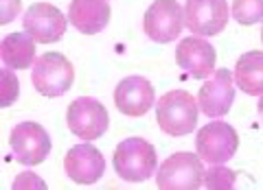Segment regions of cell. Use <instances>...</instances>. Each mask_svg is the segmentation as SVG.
Returning <instances> with one entry per match:
<instances>
[{"label": "cell", "instance_id": "10", "mask_svg": "<svg viewBox=\"0 0 263 190\" xmlns=\"http://www.w3.org/2000/svg\"><path fill=\"white\" fill-rule=\"evenodd\" d=\"M184 24L193 35H217L228 24L226 0H186Z\"/></svg>", "mask_w": 263, "mask_h": 190}, {"label": "cell", "instance_id": "12", "mask_svg": "<svg viewBox=\"0 0 263 190\" xmlns=\"http://www.w3.org/2000/svg\"><path fill=\"white\" fill-rule=\"evenodd\" d=\"M114 105L125 116H145L156 105V92L145 77H138V74L125 77L114 90Z\"/></svg>", "mask_w": 263, "mask_h": 190}, {"label": "cell", "instance_id": "7", "mask_svg": "<svg viewBox=\"0 0 263 190\" xmlns=\"http://www.w3.org/2000/svg\"><path fill=\"white\" fill-rule=\"evenodd\" d=\"M197 155L209 164H224L235 158L239 136L228 122H209L195 136Z\"/></svg>", "mask_w": 263, "mask_h": 190}, {"label": "cell", "instance_id": "23", "mask_svg": "<svg viewBox=\"0 0 263 190\" xmlns=\"http://www.w3.org/2000/svg\"><path fill=\"white\" fill-rule=\"evenodd\" d=\"M261 42H263V29H261Z\"/></svg>", "mask_w": 263, "mask_h": 190}, {"label": "cell", "instance_id": "21", "mask_svg": "<svg viewBox=\"0 0 263 190\" xmlns=\"http://www.w3.org/2000/svg\"><path fill=\"white\" fill-rule=\"evenodd\" d=\"M18 11H20V0H3V18H0V24H9Z\"/></svg>", "mask_w": 263, "mask_h": 190}, {"label": "cell", "instance_id": "18", "mask_svg": "<svg viewBox=\"0 0 263 190\" xmlns=\"http://www.w3.org/2000/svg\"><path fill=\"white\" fill-rule=\"evenodd\" d=\"M233 18L250 27L263 20V0H233Z\"/></svg>", "mask_w": 263, "mask_h": 190}, {"label": "cell", "instance_id": "6", "mask_svg": "<svg viewBox=\"0 0 263 190\" xmlns=\"http://www.w3.org/2000/svg\"><path fill=\"white\" fill-rule=\"evenodd\" d=\"M143 29L152 42L167 44L182 33L184 29V11L178 0H154L145 11Z\"/></svg>", "mask_w": 263, "mask_h": 190}, {"label": "cell", "instance_id": "9", "mask_svg": "<svg viewBox=\"0 0 263 190\" xmlns=\"http://www.w3.org/2000/svg\"><path fill=\"white\" fill-rule=\"evenodd\" d=\"M24 31L33 35L37 44H51L60 42L68 27V18H64V13L57 7L48 3H35L24 11Z\"/></svg>", "mask_w": 263, "mask_h": 190}, {"label": "cell", "instance_id": "4", "mask_svg": "<svg viewBox=\"0 0 263 190\" xmlns=\"http://www.w3.org/2000/svg\"><path fill=\"white\" fill-rule=\"evenodd\" d=\"M31 81L40 94L62 96L75 81V68L62 53H44L33 64Z\"/></svg>", "mask_w": 263, "mask_h": 190}, {"label": "cell", "instance_id": "11", "mask_svg": "<svg viewBox=\"0 0 263 190\" xmlns=\"http://www.w3.org/2000/svg\"><path fill=\"white\" fill-rule=\"evenodd\" d=\"M235 101V86H233V74L228 68H219L209 77V81L200 88L197 94V105L202 114L209 118L226 116L230 112V105Z\"/></svg>", "mask_w": 263, "mask_h": 190}, {"label": "cell", "instance_id": "22", "mask_svg": "<svg viewBox=\"0 0 263 190\" xmlns=\"http://www.w3.org/2000/svg\"><path fill=\"white\" fill-rule=\"evenodd\" d=\"M257 112H259V116L263 118V94H261V98H259V103H257Z\"/></svg>", "mask_w": 263, "mask_h": 190}, {"label": "cell", "instance_id": "3", "mask_svg": "<svg viewBox=\"0 0 263 190\" xmlns=\"http://www.w3.org/2000/svg\"><path fill=\"white\" fill-rule=\"evenodd\" d=\"M204 173L200 155L180 151L158 166L156 184L162 190H197L204 184Z\"/></svg>", "mask_w": 263, "mask_h": 190}, {"label": "cell", "instance_id": "15", "mask_svg": "<svg viewBox=\"0 0 263 190\" xmlns=\"http://www.w3.org/2000/svg\"><path fill=\"white\" fill-rule=\"evenodd\" d=\"M108 0H70L68 20L84 35H97L110 22Z\"/></svg>", "mask_w": 263, "mask_h": 190}, {"label": "cell", "instance_id": "8", "mask_svg": "<svg viewBox=\"0 0 263 190\" xmlns=\"http://www.w3.org/2000/svg\"><path fill=\"white\" fill-rule=\"evenodd\" d=\"M9 144H11V151L15 153L18 162L27 164V166L42 164L48 158L51 146H53L51 136L46 134V129L33 120L18 122V125L11 129Z\"/></svg>", "mask_w": 263, "mask_h": 190}, {"label": "cell", "instance_id": "1", "mask_svg": "<svg viewBox=\"0 0 263 190\" xmlns=\"http://www.w3.org/2000/svg\"><path fill=\"white\" fill-rule=\"evenodd\" d=\"M197 110H200V105H197L193 94L184 92V90H171L158 98L156 120L167 136H186L197 125Z\"/></svg>", "mask_w": 263, "mask_h": 190}, {"label": "cell", "instance_id": "14", "mask_svg": "<svg viewBox=\"0 0 263 190\" xmlns=\"http://www.w3.org/2000/svg\"><path fill=\"white\" fill-rule=\"evenodd\" d=\"M64 168L72 181L88 186V184H95V181L101 179V175L105 173V158H103V153L90 142L75 144L66 153Z\"/></svg>", "mask_w": 263, "mask_h": 190}, {"label": "cell", "instance_id": "16", "mask_svg": "<svg viewBox=\"0 0 263 190\" xmlns=\"http://www.w3.org/2000/svg\"><path fill=\"white\" fill-rule=\"evenodd\" d=\"M35 39L29 33H9L0 44V55L7 68L27 70L35 64Z\"/></svg>", "mask_w": 263, "mask_h": 190}, {"label": "cell", "instance_id": "17", "mask_svg": "<svg viewBox=\"0 0 263 190\" xmlns=\"http://www.w3.org/2000/svg\"><path fill=\"white\" fill-rule=\"evenodd\" d=\"M235 81L246 94H263V51L243 53L235 66Z\"/></svg>", "mask_w": 263, "mask_h": 190}, {"label": "cell", "instance_id": "19", "mask_svg": "<svg viewBox=\"0 0 263 190\" xmlns=\"http://www.w3.org/2000/svg\"><path fill=\"white\" fill-rule=\"evenodd\" d=\"M237 179V173L224 168L221 164H213V166L204 173V186L211 190H224V188H233Z\"/></svg>", "mask_w": 263, "mask_h": 190}, {"label": "cell", "instance_id": "5", "mask_svg": "<svg viewBox=\"0 0 263 190\" xmlns=\"http://www.w3.org/2000/svg\"><path fill=\"white\" fill-rule=\"evenodd\" d=\"M66 122H68V129L75 134L79 140H97L101 138L110 125V116L105 105H101L97 98L90 96H79L68 105V112H66Z\"/></svg>", "mask_w": 263, "mask_h": 190}, {"label": "cell", "instance_id": "13", "mask_svg": "<svg viewBox=\"0 0 263 190\" xmlns=\"http://www.w3.org/2000/svg\"><path fill=\"white\" fill-rule=\"evenodd\" d=\"M217 53L204 37H184L176 48V64L193 79H209L215 72Z\"/></svg>", "mask_w": 263, "mask_h": 190}, {"label": "cell", "instance_id": "20", "mask_svg": "<svg viewBox=\"0 0 263 190\" xmlns=\"http://www.w3.org/2000/svg\"><path fill=\"white\" fill-rule=\"evenodd\" d=\"M3 81H5V88H3V107H9L15 98H18V79L13 77L11 68L9 70H3Z\"/></svg>", "mask_w": 263, "mask_h": 190}, {"label": "cell", "instance_id": "2", "mask_svg": "<svg viewBox=\"0 0 263 190\" xmlns=\"http://www.w3.org/2000/svg\"><path fill=\"white\" fill-rule=\"evenodd\" d=\"M114 168L125 181H145L158 168V155L154 144L143 138H127L114 151Z\"/></svg>", "mask_w": 263, "mask_h": 190}]
</instances>
